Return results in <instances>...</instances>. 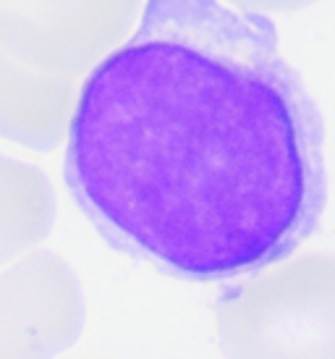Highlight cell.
<instances>
[{
  "instance_id": "obj_5",
  "label": "cell",
  "mask_w": 335,
  "mask_h": 359,
  "mask_svg": "<svg viewBox=\"0 0 335 359\" xmlns=\"http://www.w3.org/2000/svg\"><path fill=\"white\" fill-rule=\"evenodd\" d=\"M79 90L81 79L32 69L0 45V140L55 150L69 134Z\"/></svg>"
},
{
  "instance_id": "obj_7",
  "label": "cell",
  "mask_w": 335,
  "mask_h": 359,
  "mask_svg": "<svg viewBox=\"0 0 335 359\" xmlns=\"http://www.w3.org/2000/svg\"><path fill=\"white\" fill-rule=\"evenodd\" d=\"M228 6L238 11H249V13H291L315 3V0H226Z\"/></svg>"
},
{
  "instance_id": "obj_3",
  "label": "cell",
  "mask_w": 335,
  "mask_h": 359,
  "mask_svg": "<svg viewBox=\"0 0 335 359\" xmlns=\"http://www.w3.org/2000/svg\"><path fill=\"white\" fill-rule=\"evenodd\" d=\"M142 0H0V45L27 66L84 79L134 34Z\"/></svg>"
},
{
  "instance_id": "obj_6",
  "label": "cell",
  "mask_w": 335,
  "mask_h": 359,
  "mask_svg": "<svg viewBox=\"0 0 335 359\" xmlns=\"http://www.w3.org/2000/svg\"><path fill=\"white\" fill-rule=\"evenodd\" d=\"M55 223V191L40 168L0 155V268L37 250Z\"/></svg>"
},
{
  "instance_id": "obj_1",
  "label": "cell",
  "mask_w": 335,
  "mask_h": 359,
  "mask_svg": "<svg viewBox=\"0 0 335 359\" xmlns=\"http://www.w3.org/2000/svg\"><path fill=\"white\" fill-rule=\"evenodd\" d=\"M63 173L116 250L226 280L291 257L320 226L325 123L262 13L147 0L81 79Z\"/></svg>"
},
{
  "instance_id": "obj_4",
  "label": "cell",
  "mask_w": 335,
  "mask_h": 359,
  "mask_svg": "<svg viewBox=\"0 0 335 359\" xmlns=\"http://www.w3.org/2000/svg\"><path fill=\"white\" fill-rule=\"evenodd\" d=\"M87 323L81 280L63 257L32 250L0 268V357L69 351Z\"/></svg>"
},
{
  "instance_id": "obj_2",
  "label": "cell",
  "mask_w": 335,
  "mask_h": 359,
  "mask_svg": "<svg viewBox=\"0 0 335 359\" xmlns=\"http://www.w3.org/2000/svg\"><path fill=\"white\" fill-rule=\"evenodd\" d=\"M217 336L233 357H335V257L278 259L215 309Z\"/></svg>"
}]
</instances>
